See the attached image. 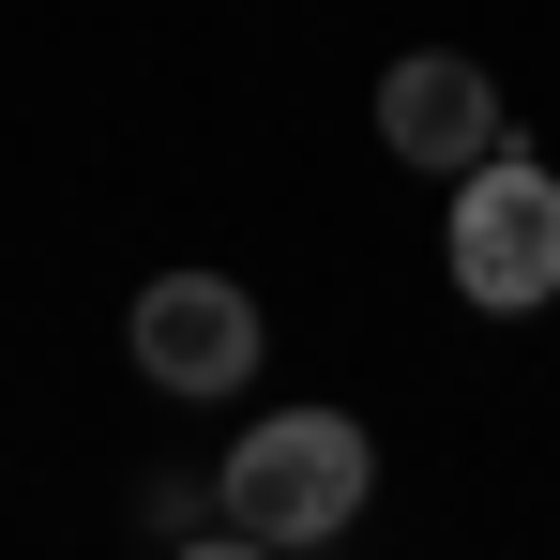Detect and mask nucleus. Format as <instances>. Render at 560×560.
Wrapping results in <instances>:
<instances>
[{"label": "nucleus", "mask_w": 560, "mask_h": 560, "mask_svg": "<svg viewBox=\"0 0 560 560\" xmlns=\"http://www.w3.org/2000/svg\"><path fill=\"white\" fill-rule=\"evenodd\" d=\"M364 485H378V455L349 409H258L228 440V469H212V515L258 530V546H318V530L364 515Z\"/></svg>", "instance_id": "obj_1"}, {"label": "nucleus", "mask_w": 560, "mask_h": 560, "mask_svg": "<svg viewBox=\"0 0 560 560\" xmlns=\"http://www.w3.org/2000/svg\"><path fill=\"white\" fill-rule=\"evenodd\" d=\"M455 288L485 303V318H530V303L560 288V183L515 152V137L455 183Z\"/></svg>", "instance_id": "obj_2"}, {"label": "nucleus", "mask_w": 560, "mask_h": 560, "mask_svg": "<svg viewBox=\"0 0 560 560\" xmlns=\"http://www.w3.org/2000/svg\"><path fill=\"white\" fill-rule=\"evenodd\" d=\"M121 349H137V378H167V394H243L258 378V303L228 273H152L137 318H121Z\"/></svg>", "instance_id": "obj_3"}, {"label": "nucleus", "mask_w": 560, "mask_h": 560, "mask_svg": "<svg viewBox=\"0 0 560 560\" xmlns=\"http://www.w3.org/2000/svg\"><path fill=\"white\" fill-rule=\"evenodd\" d=\"M378 152H394V167L469 183V167L500 152V77H485V61H455V46L394 61V77H378Z\"/></svg>", "instance_id": "obj_4"}, {"label": "nucleus", "mask_w": 560, "mask_h": 560, "mask_svg": "<svg viewBox=\"0 0 560 560\" xmlns=\"http://www.w3.org/2000/svg\"><path fill=\"white\" fill-rule=\"evenodd\" d=\"M167 560H273V546H258V530H183Z\"/></svg>", "instance_id": "obj_5"}]
</instances>
